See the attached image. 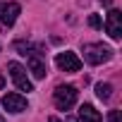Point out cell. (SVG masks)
Wrapping results in <instances>:
<instances>
[{"label":"cell","instance_id":"1","mask_svg":"<svg viewBox=\"0 0 122 122\" xmlns=\"http://www.w3.org/2000/svg\"><path fill=\"white\" fill-rule=\"evenodd\" d=\"M77 96L79 91L72 86V84H60L55 91H53V103L57 110H70L74 103H77Z\"/></svg>","mask_w":122,"mask_h":122},{"label":"cell","instance_id":"2","mask_svg":"<svg viewBox=\"0 0 122 122\" xmlns=\"http://www.w3.org/2000/svg\"><path fill=\"white\" fill-rule=\"evenodd\" d=\"M112 57V50L103 43H86L84 46V60L89 65H103Z\"/></svg>","mask_w":122,"mask_h":122},{"label":"cell","instance_id":"3","mask_svg":"<svg viewBox=\"0 0 122 122\" xmlns=\"http://www.w3.org/2000/svg\"><path fill=\"white\" fill-rule=\"evenodd\" d=\"M7 70H10V77H12V81H15V86L19 89V91H34V84L29 81V77H26V70L19 65V62H10L7 65Z\"/></svg>","mask_w":122,"mask_h":122},{"label":"cell","instance_id":"4","mask_svg":"<svg viewBox=\"0 0 122 122\" xmlns=\"http://www.w3.org/2000/svg\"><path fill=\"white\" fill-rule=\"evenodd\" d=\"M55 65L62 70V72H79L81 70V60L77 57V53L65 50V53H57L55 55Z\"/></svg>","mask_w":122,"mask_h":122},{"label":"cell","instance_id":"5","mask_svg":"<svg viewBox=\"0 0 122 122\" xmlns=\"http://www.w3.org/2000/svg\"><path fill=\"white\" fill-rule=\"evenodd\" d=\"M105 31L112 41H120L122 38V12L120 10H110L108 12V19H105Z\"/></svg>","mask_w":122,"mask_h":122},{"label":"cell","instance_id":"6","mask_svg":"<svg viewBox=\"0 0 122 122\" xmlns=\"http://www.w3.org/2000/svg\"><path fill=\"white\" fill-rule=\"evenodd\" d=\"M3 108L7 112H12V115H19V112H24L29 108V103H26V98L22 93H5L3 96Z\"/></svg>","mask_w":122,"mask_h":122},{"label":"cell","instance_id":"7","mask_svg":"<svg viewBox=\"0 0 122 122\" xmlns=\"http://www.w3.org/2000/svg\"><path fill=\"white\" fill-rule=\"evenodd\" d=\"M19 12H22V7H19L17 3H3V5H0V24L12 26V24L17 22Z\"/></svg>","mask_w":122,"mask_h":122},{"label":"cell","instance_id":"8","mask_svg":"<svg viewBox=\"0 0 122 122\" xmlns=\"http://www.w3.org/2000/svg\"><path fill=\"white\" fill-rule=\"evenodd\" d=\"M26 62H29V70H31V74L36 77V79H43L46 77V62H43V60L36 55V53H29V60H26Z\"/></svg>","mask_w":122,"mask_h":122},{"label":"cell","instance_id":"9","mask_svg":"<svg viewBox=\"0 0 122 122\" xmlns=\"http://www.w3.org/2000/svg\"><path fill=\"white\" fill-rule=\"evenodd\" d=\"M79 122H101V112L91 103H84L79 108Z\"/></svg>","mask_w":122,"mask_h":122},{"label":"cell","instance_id":"10","mask_svg":"<svg viewBox=\"0 0 122 122\" xmlns=\"http://www.w3.org/2000/svg\"><path fill=\"white\" fill-rule=\"evenodd\" d=\"M96 96L101 98V101H110V96H112V86L110 84H96Z\"/></svg>","mask_w":122,"mask_h":122},{"label":"cell","instance_id":"11","mask_svg":"<svg viewBox=\"0 0 122 122\" xmlns=\"http://www.w3.org/2000/svg\"><path fill=\"white\" fill-rule=\"evenodd\" d=\"M15 50H19V55H29V53H34V48H31L29 41H15Z\"/></svg>","mask_w":122,"mask_h":122},{"label":"cell","instance_id":"12","mask_svg":"<svg viewBox=\"0 0 122 122\" xmlns=\"http://www.w3.org/2000/svg\"><path fill=\"white\" fill-rule=\"evenodd\" d=\"M89 26H91V29H101V26H103L101 17H98V15H91V17H89Z\"/></svg>","mask_w":122,"mask_h":122},{"label":"cell","instance_id":"13","mask_svg":"<svg viewBox=\"0 0 122 122\" xmlns=\"http://www.w3.org/2000/svg\"><path fill=\"white\" fill-rule=\"evenodd\" d=\"M108 122H120V110H110V115H108Z\"/></svg>","mask_w":122,"mask_h":122},{"label":"cell","instance_id":"14","mask_svg":"<svg viewBox=\"0 0 122 122\" xmlns=\"http://www.w3.org/2000/svg\"><path fill=\"white\" fill-rule=\"evenodd\" d=\"M101 3H103V5L108 7V5H112V0H101Z\"/></svg>","mask_w":122,"mask_h":122},{"label":"cell","instance_id":"15","mask_svg":"<svg viewBox=\"0 0 122 122\" xmlns=\"http://www.w3.org/2000/svg\"><path fill=\"white\" fill-rule=\"evenodd\" d=\"M5 86V79H3V74H0V89H3Z\"/></svg>","mask_w":122,"mask_h":122},{"label":"cell","instance_id":"16","mask_svg":"<svg viewBox=\"0 0 122 122\" xmlns=\"http://www.w3.org/2000/svg\"><path fill=\"white\" fill-rule=\"evenodd\" d=\"M48 122H60V120H57V117H50V120H48Z\"/></svg>","mask_w":122,"mask_h":122},{"label":"cell","instance_id":"17","mask_svg":"<svg viewBox=\"0 0 122 122\" xmlns=\"http://www.w3.org/2000/svg\"><path fill=\"white\" fill-rule=\"evenodd\" d=\"M0 122H5V120H3V115H0Z\"/></svg>","mask_w":122,"mask_h":122}]
</instances>
